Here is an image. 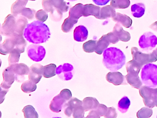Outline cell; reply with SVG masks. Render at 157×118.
<instances>
[{"mask_svg":"<svg viewBox=\"0 0 157 118\" xmlns=\"http://www.w3.org/2000/svg\"><path fill=\"white\" fill-rule=\"evenodd\" d=\"M141 81L147 86L155 88L157 86V65L148 63L143 65L141 70Z\"/></svg>","mask_w":157,"mask_h":118,"instance_id":"obj_4","label":"cell"},{"mask_svg":"<svg viewBox=\"0 0 157 118\" xmlns=\"http://www.w3.org/2000/svg\"><path fill=\"white\" fill-rule=\"evenodd\" d=\"M3 77V81L1 87L4 89H8L11 86L15 79V75L10 66L4 70Z\"/></svg>","mask_w":157,"mask_h":118,"instance_id":"obj_14","label":"cell"},{"mask_svg":"<svg viewBox=\"0 0 157 118\" xmlns=\"http://www.w3.org/2000/svg\"><path fill=\"white\" fill-rule=\"evenodd\" d=\"M119 39L113 32L103 35L96 43L95 52L98 54H101L104 52L110 43L115 44L119 41Z\"/></svg>","mask_w":157,"mask_h":118,"instance_id":"obj_6","label":"cell"},{"mask_svg":"<svg viewBox=\"0 0 157 118\" xmlns=\"http://www.w3.org/2000/svg\"><path fill=\"white\" fill-rule=\"evenodd\" d=\"M101 9L100 6H96L92 4L85 5L83 6V16L87 17L93 15L96 18L100 19Z\"/></svg>","mask_w":157,"mask_h":118,"instance_id":"obj_18","label":"cell"},{"mask_svg":"<svg viewBox=\"0 0 157 118\" xmlns=\"http://www.w3.org/2000/svg\"><path fill=\"white\" fill-rule=\"evenodd\" d=\"M88 36V30L84 26H78L74 30V38L76 41H84L87 39Z\"/></svg>","mask_w":157,"mask_h":118,"instance_id":"obj_20","label":"cell"},{"mask_svg":"<svg viewBox=\"0 0 157 118\" xmlns=\"http://www.w3.org/2000/svg\"><path fill=\"white\" fill-rule=\"evenodd\" d=\"M15 76V79L18 82H21L25 79V76L29 75L30 68L23 63L13 64L10 65Z\"/></svg>","mask_w":157,"mask_h":118,"instance_id":"obj_11","label":"cell"},{"mask_svg":"<svg viewBox=\"0 0 157 118\" xmlns=\"http://www.w3.org/2000/svg\"><path fill=\"white\" fill-rule=\"evenodd\" d=\"M125 55L118 48H107L103 52V63L106 68L112 72L121 69L125 64Z\"/></svg>","mask_w":157,"mask_h":118,"instance_id":"obj_2","label":"cell"},{"mask_svg":"<svg viewBox=\"0 0 157 118\" xmlns=\"http://www.w3.org/2000/svg\"><path fill=\"white\" fill-rule=\"evenodd\" d=\"M100 117L101 116L96 112V111L92 110L90 111L88 116L85 118H100Z\"/></svg>","mask_w":157,"mask_h":118,"instance_id":"obj_47","label":"cell"},{"mask_svg":"<svg viewBox=\"0 0 157 118\" xmlns=\"http://www.w3.org/2000/svg\"><path fill=\"white\" fill-rule=\"evenodd\" d=\"M21 88L25 93H29L35 91L37 88V86L36 84L29 80L23 83Z\"/></svg>","mask_w":157,"mask_h":118,"instance_id":"obj_34","label":"cell"},{"mask_svg":"<svg viewBox=\"0 0 157 118\" xmlns=\"http://www.w3.org/2000/svg\"><path fill=\"white\" fill-rule=\"evenodd\" d=\"M113 21L122 24L125 27H130L132 26V20L130 17L125 14L117 13L115 16L113 18Z\"/></svg>","mask_w":157,"mask_h":118,"instance_id":"obj_21","label":"cell"},{"mask_svg":"<svg viewBox=\"0 0 157 118\" xmlns=\"http://www.w3.org/2000/svg\"><path fill=\"white\" fill-rule=\"evenodd\" d=\"M100 116H105L107 112L108 108L103 104H99L98 107L94 109Z\"/></svg>","mask_w":157,"mask_h":118,"instance_id":"obj_43","label":"cell"},{"mask_svg":"<svg viewBox=\"0 0 157 118\" xmlns=\"http://www.w3.org/2000/svg\"><path fill=\"white\" fill-rule=\"evenodd\" d=\"M115 9L111 5L106 6L101 9L100 19H104L108 18H113L116 15Z\"/></svg>","mask_w":157,"mask_h":118,"instance_id":"obj_25","label":"cell"},{"mask_svg":"<svg viewBox=\"0 0 157 118\" xmlns=\"http://www.w3.org/2000/svg\"><path fill=\"white\" fill-rule=\"evenodd\" d=\"M17 19L13 14H9L5 18L1 28V33L4 36L11 37L14 35L16 30Z\"/></svg>","mask_w":157,"mask_h":118,"instance_id":"obj_8","label":"cell"},{"mask_svg":"<svg viewBox=\"0 0 157 118\" xmlns=\"http://www.w3.org/2000/svg\"><path fill=\"white\" fill-rule=\"evenodd\" d=\"M153 100H154V104L155 105V106L157 107V88H155Z\"/></svg>","mask_w":157,"mask_h":118,"instance_id":"obj_50","label":"cell"},{"mask_svg":"<svg viewBox=\"0 0 157 118\" xmlns=\"http://www.w3.org/2000/svg\"></svg>","mask_w":157,"mask_h":118,"instance_id":"obj_56","label":"cell"},{"mask_svg":"<svg viewBox=\"0 0 157 118\" xmlns=\"http://www.w3.org/2000/svg\"><path fill=\"white\" fill-rule=\"evenodd\" d=\"M65 113L68 117H71L72 113H73V109L69 106L67 103L65 104Z\"/></svg>","mask_w":157,"mask_h":118,"instance_id":"obj_46","label":"cell"},{"mask_svg":"<svg viewBox=\"0 0 157 118\" xmlns=\"http://www.w3.org/2000/svg\"><path fill=\"white\" fill-rule=\"evenodd\" d=\"M24 36L29 42L34 44L44 43L50 37L49 28L39 21H34L26 26Z\"/></svg>","mask_w":157,"mask_h":118,"instance_id":"obj_1","label":"cell"},{"mask_svg":"<svg viewBox=\"0 0 157 118\" xmlns=\"http://www.w3.org/2000/svg\"><path fill=\"white\" fill-rule=\"evenodd\" d=\"M16 49V43L15 38L13 36L9 37L4 41L0 46V53L3 55L10 53L12 51Z\"/></svg>","mask_w":157,"mask_h":118,"instance_id":"obj_16","label":"cell"},{"mask_svg":"<svg viewBox=\"0 0 157 118\" xmlns=\"http://www.w3.org/2000/svg\"><path fill=\"white\" fill-rule=\"evenodd\" d=\"M28 21L26 18L24 16H20L16 21V30L13 35L23 36L24 30H25L26 26L28 25Z\"/></svg>","mask_w":157,"mask_h":118,"instance_id":"obj_24","label":"cell"},{"mask_svg":"<svg viewBox=\"0 0 157 118\" xmlns=\"http://www.w3.org/2000/svg\"><path fill=\"white\" fill-rule=\"evenodd\" d=\"M150 28L151 29L153 30H154V31H157V21L151 24V25L150 26Z\"/></svg>","mask_w":157,"mask_h":118,"instance_id":"obj_51","label":"cell"},{"mask_svg":"<svg viewBox=\"0 0 157 118\" xmlns=\"http://www.w3.org/2000/svg\"><path fill=\"white\" fill-rule=\"evenodd\" d=\"M97 41L95 40H90L85 42L83 45V50L87 53L95 52Z\"/></svg>","mask_w":157,"mask_h":118,"instance_id":"obj_37","label":"cell"},{"mask_svg":"<svg viewBox=\"0 0 157 118\" xmlns=\"http://www.w3.org/2000/svg\"><path fill=\"white\" fill-rule=\"evenodd\" d=\"M99 104L98 100L95 98L91 97L85 98L82 100V107L85 111L95 109Z\"/></svg>","mask_w":157,"mask_h":118,"instance_id":"obj_22","label":"cell"},{"mask_svg":"<svg viewBox=\"0 0 157 118\" xmlns=\"http://www.w3.org/2000/svg\"><path fill=\"white\" fill-rule=\"evenodd\" d=\"M28 56L33 61H41L44 58L46 54L45 49L40 45H30L27 49Z\"/></svg>","mask_w":157,"mask_h":118,"instance_id":"obj_10","label":"cell"},{"mask_svg":"<svg viewBox=\"0 0 157 118\" xmlns=\"http://www.w3.org/2000/svg\"><path fill=\"white\" fill-rule=\"evenodd\" d=\"M56 65L55 64H50L44 66L43 76L45 78H50L56 75Z\"/></svg>","mask_w":157,"mask_h":118,"instance_id":"obj_28","label":"cell"},{"mask_svg":"<svg viewBox=\"0 0 157 118\" xmlns=\"http://www.w3.org/2000/svg\"><path fill=\"white\" fill-rule=\"evenodd\" d=\"M52 5L61 13L66 12L69 9V6L64 0H49Z\"/></svg>","mask_w":157,"mask_h":118,"instance_id":"obj_29","label":"cell"},{"mask_svg":"<svg viewBox=\"0 0 157 118\" xmlns=\"http://www.w3.org/2000/svg\"><path fill=\"white\" fill-rule=\"evenodd\" d=\"M69 1H71V2H73V1H77V0H69Z\"/></svg>","mask_w":157,"mask_h":118,"instance_id":"obj_52","label":"cell"},{"mask_svg":"<svg viewBox=\"0 0 157 118\" xmlns=\"http://www.w3.org/2000/svg\"><path fill=\"white\" fill-rule=\"evenodd\" d=\"M113 32L118 37L119 40L121 41L127 42L129 41L131 38V36L129 32L124 30L122 26L119 23H117L115 25Z\"/></svg>","mask_w":157,"mask_h":118,"instance_id":"obj_17","label":"cell"},{"mask_svg":"<svg viewBox=\"0 0 157 118\" xmlns=\"http://www.w3.org/2000/svg\"><path fill=\"white\" fill-rule=\"evenodd\" d=\"M35 14V10L29 8H24L21 14L29 19H33Z\"/></svg>","mask_w":157,"mask_h":118,"instance_id":"obj_39","label":"cell"},{"mask_svg":"<svg viewBox=\"0 0 157 118\" xmlns=\"http://www.w3.org/2000/svg\"><path fill=\"white\" fill-rule=\"evenodd\" d=\"M125 76L118 72H109L106 76V79L109 83L115 85H120L126 84L125 80Z\"/></svg>","mask_w":157,"mask_h":118,"instance_id":"obj_15","label":"cell"},{"mask_svg":"<svg viewBox=\"0 0 157 118\" xmlns=\"http://www.w3.org/2000/svg\"><path fill=\"white\" fill-rule=\"evenodd\" d=\"M43 68L44 66L39 64H35L32 65L30 68L28 77L29 80L36 84L39 83L43 75Z\"/></svg>","mask_w":157,"mask_h":118,"instance_id":"obj_13","label":"cell"},{"mask_svg":"<svg viewBox=\"0 0 157 118\" xmlns=\"http://www.w3.org/2000/svg\"><path fill=\"white\" fill-rule=\"evenodd\" d=\"M67 100L64 99L59 94L55 96L51 101L49 108L52 111L55 112H59L61 111L62 107Z\"/></svg>","mask_w":157,"mask_h":118,"instance_id":"obj_19","label":"cell"},{"mask_svg":"<svg viewBox=\"0 0 157 118\" xmlns=\"http://www.w3.org/2000/svg\"><path fill=\"white\" fill-rule=\"evenodd\" d=\"M130 105V101L127 96L122 98L118 103V109L122 113H125L129 108Z\"/></svg>","mask_w":157,"mask_h":118,"instance_id":"obj_31","label":"cell"},{"mask_svg":"<svg viewBox=\"0 0 157 118\" xmlns=\"http://www.w3.org/2000/svg\"><path fill=\"white\" fill-rule=\"evenodd\" d=\"M42 5H43V7H44L45 11L47 13H51V15L53 16L54 15L55 11H58L57 9L55 8L54 6L52 5L49 0H43V2H42ZM59 12H60V11H59Z\"/></svg>","mask_w":157,"mask_h":118,"instance_id":"obj_38","label":"cell"},{"mask_svg":"<svg viewBox=\"0 0 157 118\" xmlns=\"http://www.w3.org/2000/svg\"><path fill=\"white\" fill-rule=\"evenodd\" d=\"M30 1H36V0H30Z\"/></svg>","mask_w":157,"mask_h":118,"instance_id":"obj_55","label":"cell"},{"mask_svg":"<svg viewBox=\"0 0 157 118\" xmlns=\"http://www.w3.org/2000/svg\"><path fill=\"white\" fill-rule=\"evenodd\" d=\"M139 44L144 50H151L157 45V37L152 32H146L140 38Z\"/></svg>","mask_w":157,"mask_h":118,"instance_id":"obj_7","label":"cell"},{"mask_svg":"<svg viewBox=\"0 0 157 118\" xmlns=\"http://www.w3.org/2000/svg\"><path fill=\"white\" fill-rule=\"evenodd\" d=\"M104 117L105 118H117V113L116 109L114 107L108 108L106 114Z\"/></svg>","mask_w":157,"mask_h":118,"instance_id":"obj_45","label":"cell"},{"mask_svg":"<svg viewBox=\"0 0 157 118\" xmlns=\"http://www.w3.org/2000/svg\"><path fill=\"white\" fill-rule=\"evenodd\" d=\"M111 0H93L94 2L99 6H104L108 3Z\"/></svg>","mask_w":157,"mask_h":118,"instance_id":"obj_48","label":"cell"},{"mask_svg":"<svg viewBox=\"0 0 157 118\" xmlns=\"http://www.w3.org/2000/svg\"><path fill=\"white\" fill-rule=\"evenodd\" d=\"M28 0H17L11 6V13L15 17L21 14L24 8H25Z\"/></svg>","mask_w":157,"mask_h":118,"instance_id":"obj_23","label":"cell"},{"mask_svg":"<svg viewBox=\"0 0 157 118\" xmlns=\"http://www.w3.org/2000/svg\"><path fill=\"white\" fill-rule=\"evenodd\" d=\"M133 60L141 66L157 61V52L155 50L151 53H144L140 51L136 47L131 48Z\"/></svg>","mask_w":157,"mask_h":118,"instance_id":"obj_5","label":"cell"},{"mask_svg":"<svg viewBox=\"0 0 157 118\" xmlns=\"http://www.w3.org/2000/svg\"><path fill=\"white\" fill-rule=\"evenodd\" d=\"M60 118V117H55V118Z\"/></svg>","mask_w":157,"mask_h":118,"instance_id":"obj_53","label":"cell"},{"mask_svg":"<svg viewBox=\"0 0 157 118\" xmlns=\"http://www.w3.org/2000/svg\"><path fill=\"white\" fill-rule=\"evenodd\" d=\"M67 104L74 110L78 107L82 106V101L79 100L77 98H73L70 100L69 101L67 102Z\"/></svg>","mask_w":157,"mask_h":118,"instance_id":"obj_42","label":"cell"},{"mask_svg":"<svg viewBox=\"0 0 157 118\" xmlns=\"http://www.w3.org/2000/svg\"><path fill=\"white\" fill-rule=\"evenodd\" d=\"M129 0H111V6L116 9H125L130 5Z\"/></svg>","mask_w":157,"mask_h":118,"instance_id":"obj_32","label":"cell"},{"mask_svg":"<svg viewBox=\"0 0 157 118\" xmlns=\"http://www.w3.org/2000/svg\"><path fill=\"white\" fill-rule=\"evenodd\" d=\"M36 18L41 22L46 21L48 18V15L45 10H40L36 12L35 15Z\"/></svg>","mask_w":157,"mask_h":118,"instance_id":"obj_41","label":"cell"},{"mask_svg":"<svg viewBox=\"0 0 157 118\" xmlns=\"http://www.w3.org/2000/svg\"><path fill=\"white\" fill-rule=\"evenodd\" d=\"M59 95L66 100H70L72 97V93L70 90L67 88H65L61 90Z\"/></svg>","mask_w":157,"mask_h":118,"instance_id":"obj_44","label":"cell"},{"mask_svg":"<svg viewBox=\"0 0 157 118\" xmlns=\"http://www.w3.org/2000/svg\"><path fill=\"white\" fill-rule=\"evenodd\" d=\"M141 68L142 66L133 60L128 61L126 65L128 74L125 76L126 79L132 87L137 89H140L142 86V82L139 77Z\"/></svg>","mask_w":157,"mask_h":118,"instance_id":"obj_3","label":"cell"},{"mask_svg":"<svg viewBox=\"0 0 157 118\" xmlns=\"http://www.w3.org/2000/svg\"><path fill=\"white\" fill-rule=\"evenodd\" d=\"M83 6L82 4L78 3L71 7L69 11V17L78 20L83 16Z\"/></svg>","mask_w":157,"mask_h":118,"instance_id":"obj_26","label":"cell"},{"mask_svg":"<svg viewBox=\"0 0 157 118\" xmlns=\"http://www.w3.org/2000/svg\"><path fill=\"white\" fill-rule=\"evenodd\" d=\"M73 66L69 63H65L57 68L56 74L65 81L71 80L73 77Z\"/></svg>","mask_w":157,"mask_h":118,"instance_id":"obj_12","label":"cell"},{"mask_svg":"<svg viewBox=\"0 0 157 118\" xmlns=\"http://www.w3.org/2000/svg\"><path fill=\"white\" fill-rule=\"evenodd\" d=\"M152 113L153 112L151 109L144 107L137 112V117L138 118H149L152 116Z\"/></svg>","mask_w":157,"mask_h":118,"instance_id":"obj_36","label":"cell"},{"mask_svg":"<svg viewBox=\"0 0 157 118\" xmlns=\"http://www.w3.org/2000/svg\"><path fill=\"white\" fill-rule=\"evenodd\" d=\"M8 89H6V90H4L2 89V88L1 87V103H2V102L4 101V99H5V96L6 94H7L8 92Z\"/></svg>","mask_w":157,"mask_h":118,"instance_id":"obj_49","label":"cell"},{"mask_svg":"<svg viewBox=\"0 0 157 118\" xmlns=\"http://www.w3.org/2000/svg\"><path fill=\"white\" fill-rule=\"evenodd\" d=\"M84 111L82 106L78 107L73 110V118H85L84 117Z\"/></svg>","mask_w":157,"mask_h":118,"instance_id":"obj_40","label":"cell"},{"mask_svg":"<svg viewBox=\"0 0 157 118\" xmlns=\"http://www.w3.org/2000/svg\"><path fill=\"white\" fill-rule=\"evenodd\" d=\"M132 14L134 17L140 18L145 14V6L142 3H137L132 5L131 7Z\"/></svg>","mask_w":157,"mask_h":118,"instance_id":"obj_27","label":"cell"},{"mask_svg":"<svg viewBox=\"0 0 157 118\" xmlns=\"http://www.w3.org/2000/svg\"><path fill=\"white\" fill-rule=\"evenodd\" d=\"M21 52L18 49H15L12 51L10 53L9 58V64H13L17 63L19 61Z\"/></svg>","mask_w":157,"mask_h":118,"instance_id":"obj_35","label":"cell"},{"mask_svg":"<svg viewBox=\"0 0 157 118\" xmlns=\"http://www.w3.org/2000/svg\"><path fill=\"white\" fill-rule=\"evenodd\" d=\"M155 50H156V51L157 52V49H155Z\"/></svg>","mask_w":157,"mask_h":118,"instance_id":"obj_54","label":"cell"},{"mask_svg":"<svg viewBox=\"0 0 157 118\" xmlns=\"http://www.w3.org/2000/svg\"><path fill=\"white\" fill-rule=\"evenodd\" d=\"M25 118H38V114L32 105H27L23 109Z\"/></svg>","mask_w":157,"mask_h":118,"instance_id":"obj_30","label":"cell"},{"mask_svg":"<svg viewBox=\"0 0 157 118\" xmlns=\"http://www.w3.org/2000/svg\"><path fill=\"white\" fill-rule=\"evenodd\" d=\"M78 22V19H74L69 17L66 18L62 25V30L64 32H68L71 30L73 26Z\"/></svg>","mask_w":157,"mask_h":118,"instance_id":"obj_33","label":"cell"},{"mask_svg":"<svg viewBox=\"0 0 157 118\" xmlns=\"http://www.w3.org/2000/svg\"><path fill=\"white\" fill-rule=\"evenodd\" d=\"M155 88H151L147 86H141L139 89V93L143 98V102L146 107L149 108L155 107L154 100V93Z\"/></svg>","mask_w":157,"mask_h":118,"instance_id":"obj_9","label":"cell"}]
</instances>
